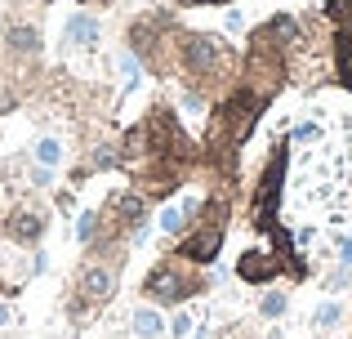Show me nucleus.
I'll return each instance as SVG.
<instances>
[{
    "label": "nucleus",
    "instance_id": "10",
    "mask_svg": "<svg viewBox=\"0 0 352 339\" xmlns=\"http://www.w3.org/2000/svg\"><path fill=\"white\" fill-rule=\"evenodd\" d=\"M41 32H36V27L32 23H14V27H9V32H5V50L9 54H23V58H32V54H41Z\"/></svg>",
    "mask_w": 352,
    "mask_h": 339
},
{
    "label": "nucleus",
    "instance_id": "23",
    "mask_svg": "<svg viewBox=\"0 0 352 339\" xmlns=\"http://www.w3.org/2000/svg\"><path fill=\"white\" fill-rule=\"evenodd\" d=\"M14 322V313H9V304H0V326H9Z\"/></svg>",
    "mask_w": 352,
    "mask_h": 339
},
{
    "label": "nucleus",
    "instance_id": "2",
    "mask_svg": "<svg viewBox=\"0 0 352 339\" xmlns=\"http://www.w3.org/2000/svg\"><path fill=\"white\" fill-rule=\"evenodd\" d=\"M206 290H210V268H201V263L183 259V254H174V250L143 277V295H147V304H156V308H179V304H188V299L206 295Z\"/></svg>",
    "mask_w": 352,
    "mask_h": 339
},
{
    "label": "nucleus",
    "instance_id": "18",
    "mask_svg": "<svg viewBox=\"0 0 352 339\" xmlns=\"http://www.w3.org/2000/svg\"><path fill=\"white\" fill-rule=\"evenodd\" d=\"M290 139L294 143H317L321 139V125L317 121H303V125H294V130H290Z\"/></svg>",
    "mask_w": 352,
    "mask_h": 339
},
{
    "label": "nucleus",
    "instance_id": "11",
    "mask_svg": "<svg viewBox=\"0 0 352 339\" xmlns=\"http://www.w3.org/2000/svg\"><path fill=\"white\" fill-rule=\"evenodd\" d=\"M129 331H134L138 339H161V335H165V317H161V308H156V304L134 308V313H129Z\"/></svg>",
    "mask_w": 352,
    "mask_h": 339
},
{
    "label": "nucleus",
    "instance_id": "7",
    "mask_svg": "<svg viewBox=\"0 0 352 339\" xmlns=\"http://www.w3.org/2000/svg\"><path fill=\"white\" fill-rule=\"evenodd\" d=\"M98 41H103V23H98V14H89V9H76V14L63 23V45H67V50H94Z\"/></svg>",
    "mask_w": 352,
    "mask_h": 339
},
{
    "label": "nucleus",
    "instance_id": "15",
    "mask_svg": "<svg viewBox=\"0 0 352 339\" xmlns=\"http://www.w3.org/2000/svg\"><path fill=\"white\" fill-rule=\"evenodd\" d=\"M76 237H80V245H94V241H98V210H80Z\"/></svg>",
    "mask_w": 352,
    "mask_h": 339
},
{
    "label": "nucleus",
    "instance_id": "12",
    "mask_svg": "<svg viewBox=\"0 0 352 339\" xmlns=\"http://www.w3.org/2000/svg\"><path fill=\"white\" fill-rule=\"evenodd\" d=\"M344 317H348V308L339 304V299H326V304H317V313H312V331L326 335V331H335Z\"/></svg>",
    "mask_w": 352,
    "mask_h": 339
},
{
    "label": "nucleus",
    "instance_id": "13",
    "mask_svg": "<svg viewBox=\"0 0 352 339\" xmlns=\"http://www.w3.org/2000/svg\"><path fill=\"white\" fill-rule=\"evenodd\" d=\"M285 308H290V295L276 286H267L263 295H258V317H267V322H276V317H285Z\"/></svg>",
    "mask_w": 352,
    "mask_h": 339
},
{
    "label": "nucleus",
    "instance_id": "3",
    "mask_svg": "<svg viewBox=\"0 0 352 339\" xmlns=\"http://www.w3.org/2000/svg\"><path fill=\"white\" fill-rule=\"evenodd\" d=\"M228 219H232V201L228 197H206L201 201V215L192 219L188 232L174 241V254L210 268V263L219 259V250H223V241H228Z\"/></svg>",
    "mask_w": 352,
    "mask_h": 339
},
{
    "label": "nucleus",
    "instance_id": "17",
    "mask_svg": "<svg viewBox=\"0 0 352 339\" xmlns=\"http://www.w3.org/2000/svg\"><path fill=\"white\" fill-rule=\"evenodd\" d=\"M348 286H352V268H348V263H339V268L326 272V290H330V295H339V290H348Z\"/></svg>",
    "mask_w": 352,
    "mask_h": 339
},
{
    "label": "nucleus",
    "instance_id": "1",
    "mask_svg": "<svg viewBox=\"0 0 352 339\" xmlns=\"http://www.w3.org/2000/svg\"><path fill=\"white\" fill-rule=\"evenodd\" d=\"M236 72H241L236 54L219 32H197V27H179L174 32V76L183 85L219 98L236 85Z\"/></svg>",
    "mask_w": 352,
    "mask_h": 339
},
{
    "label": "nucleus",
    "instance_id": "14",
    "mask_svg": "<svg viewBox=\"0 0 352 339\" xmlns=\"http://www.w3.org/2000/svg\"><path fill=\"white\" fill-rule=\"evenodd\" d=\"M36 166H45V170H54V166H63V143L58 139H41L36 143Z\"/></svg>",
    "mask_w": 352,
    "mask_h": 339
},
{
    "label": "nucleus",
    "instance_id": "21",
    "mask_svg": "<svg viewBox=\"0 0 352 339\" xmlns=\"http://www.w3.org/2000/svg\"><path fill=\"white\" fill-rule=\"evenodd\" d=\"M335 259H339V263H348V268H352V237H344V241H339Z\"/></svg>",
    "mask_w": 352,
    "mask_h": 339
},
{
    "label": "nucleus",
    "instance_id": "8",
    "mask_svg": "<svg viewBox=\"0 0 352 339\" xmlns=\"http://www.w3.org/2000/svg\"><path fill=\"white\" fill-rule=\"evenodd\" d=\"M5 232H9V241H18V245H36L45 237V215L32 210V206H23L5 219Z\"/></svg>",
    "mask_w": 352,
    "mask_h": 339
},
{
    "label": "nucleus",
    "instance_id": "16",
    "mask_svg": "<svg viewBox=\"0 0 352 339\" xmlns=\"http://www.w3.org/2000/svg\"><path fill=\"white\" fill-rule=\"evenodd\" d=\"M335 85L352 89V50H335Z\"/></svg>",
    "mask_w": 352,
    "mask_h": 339
},
{
    "label": "nucleus",
    "instance_id": "25",
    "mask_svg": "<svg viewBox=\"0 0 352 339\" xmlns=\"http://www.w3.org/2000/svg\"><path fill=\"white\" fill-rule=\"evenodd\" d=\"M80 5H89V0H80Z\"/></svg>",
    "mask_w": 352,
    "mask_h": 339
},
{
    "label": "nucleus",
    "instance_id": "19",
    "mask_svg": "<svg viewBox=\"0 0 352 339\" xmlns=\"http://www.w3.org/2000/svg\"><path fill=\"white\" fill-rule=\"evenodd\" d=\"M192 331H197V322H192V313H179V317L170 322V335H174V339H188Z\"/></svg>",
    "mask_w": 352,
    "mask_h": 339
},
{
    "label": "nucleus",
    "instance_id": "5",
    "mask_svg": "<svg viewBox=\"0 0 352 339\" xmlns=\"http://www.w3.org/2000/svg\"><path fill=\"white\" fill-rule=\"evenodd\" d=\"M285 161H290V143H276L267 152V166L258 174L254 201H250V223L258 232H272L276 228V210H281V183H285Z\"/></svg>",
    "mask_w": 352,
    "mask_h": 339
},
{
    "label": "nucleus",
    "instance_id": "9",
    "mask_svg": "<svg viewBox=\"0 0 352 339\" xmlns=\"http://www.w3.org/2000/svg\"><path fill=\"white\" fill-rule=\"evenodd\" d=\"M201 215V197H183V201H174V206H165L161 210V219H156V228H161L165 237H174L179 241L183 232H188V223Z\"/></svg>",
    "mask_w": 352,
    "mask_h": 339
},
{
    "label": "nucleus",
    "instance_id": "4",
    "mask_svg": "<svg viewBox=\"0 0 352 339\" xmlns=\"http://www.w3.org/2000/svg\"><path fill=\"white\" fill-rule=\"evenodd\" d=\"M120 259H125V241L116 245H89V263L76 277V299L85 308H98L116 295V277H120Z\"/></svg>",
    "mask_w": 352,
    "mask_h": 339
},
{
    "label": "nucleus",
    "instance_id": "6",
    "mask_svg": "<svg viewBox=\"0 0 352 339\" xmlns=\"http://www.w3.org/2000/svg\"><path fill=\"white\" fill-rule=\"evenodd\" d=\"M285 272V259L276 250H245L236 259V277L250 281V286H267V281H276Z\"/></svg>",
    "mask_w": 352,
    "mask_h": 339
},
{
    "label": "nucleus",
    "instance_id": "24",
    "mask_svg": "<svg viewBox=\"0 0 352 339\" xmlns=\"http://www.w3.org/2000/svg\"><path fill=\"white\" fill-rule=\"evenodd\" d=\"M188 339H214V335H210V331H206V326H197V331H192Z\"/></svg>",
    "mask_w": 352,
    "mask_h": 339
},
{
    "label": "nucleus",
    "instance_id": "22",
    "mask_svg": "<svg viewBox=\"0 0 352 339\" xmlns=\"http://www.w3.org/2000/svg\"><path fill=\"white\" fill-rule=\"evenodd\" d=\"M223 339H254V335H250L245 326H228V331H223Z\"/></svg>",
    "mask_w": 352,
    "mask_h": 339
},
{
    "label": "nucleus",
    "instance_id": "20",
    "mask_svg": "<svg viewBox=\"0 0 352 339\" xmlns=\"http://www.w3.org/2000/svg\"><path fill=\"white\" fill-rule=\"evenodd\" d=\"M223 27H228L232 36H241V32H245V14H241V9L232 5V9H228V18H223Z\"/></svg>",
    "mask_w": 352,
    "mask_h": 339
}]
</instances>
